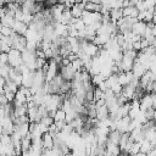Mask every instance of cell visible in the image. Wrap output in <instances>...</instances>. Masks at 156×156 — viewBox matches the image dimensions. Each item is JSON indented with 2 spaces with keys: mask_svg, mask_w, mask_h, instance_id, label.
<instances>
[{
  "mask_svg": "<svg viewBox=\"0 0 156 156\" xmlns=\"http://www.w3.org/2000/svg\"><path fill=\"white\" fill-rule=\"evenodd\" d=\"M155 105H156V96L154 93L151 94H147L145 93L140 99H139V108L141 112L146 111L147 108H155Z\"/></svg>",
  "mask_w": 156,
  "mask_h": 156,
  "instance_id": "1",
  "label": "cell"
},
{
  "mask_svg": "<svg viewBox=\"0 0 156 156\" xmlns=\"http://www.w3.org/2000/svg\"><path fill=\"white\" fill-rule=\"evenodd\" d=\"M7 57H9V61H7V65L12 68H17L20 65H22V57H21V52L16 49H11L9 52H7Z\"/></svg>",
  "mask_w": 156,
  "mask_h": 156,
  "instance_id": "2",
  "label": "cell"
},
{
  "mask_svg": "<svg viewBox=\"0 0 156 156\" xmlns=\"http://www.w3.org/2000/svg\"><path fill=\"white\" fill-rule=\"evenodd\" d=\"M22 74V83L21 87L24 88H30L33 84V77H34V71H29L28 68H26L24 71L21 72Z\"/></svg>",
  "mask_w": 156,
  "mask_h": 156,
  "instance_id": "3",
  "label": "cell"
},
{
  "mask_svg": "<svg viewBox=\"0 0 156 156\" xmlns=\"http://www.w3.org/2000/svg\"><path fill=\"white\" fill-rule=\"evenodd\" d=\"M58 71H60V76L63 78V80L71 82L73 79V77H74V71L72 69L71 65H68V66H61V68Z\"/></svg>",
  "mask_w": 156,
  "mask_h": 156,
  "instance_id": "4",
  "label": "cell"
},
{
  "mask_svg": "<svg viewBox=\"0 0 156 156\" xmlns=\"http://www.w3.org/2000/svg\"><path fill=\"white\" fill-rule=\"evenodd\" d=\"M41 147L44 150H50L54 147V136L49 133H45L41 135Z\"/></svg>",
  "mask_w": 156,
  "mask_h": 156,
  "instance_id": "5",
  "label": "cell"
},
{
  "mask_svg": "<svg viewBox=\"0 0 156 156\" xmlns=\"http://www.w3.org/2000/svg\"><path fill=\"white\" fill-rule=\"evenodd\" d=\"M145 29H146V23H145V22H143V21H136L135 23H133V24H132V29H130V30H132L134 34L143 37V34H144Z\"/></svg>",
  "mask_w": 156,
  "mask_h": 156,
  "instance_id": "6",
  "label": "cell"
},
{
  "mask_svg": "<svg viewBox=\"0 0 156 156\" xmlns=\"http://www.w3.org/2000/svg\"><path fill=\"white\" fill-rule=\"evenodd\" d=\"M13 132H16L21 138L26 136L29 133V122L27 123H21V124H15Z\"/></svg>",
  "mask_w": 156,
  "mask_h": 156,
  "instance_id": "7",
  "label": "cell"
},
{
  "mask_svg": "<svg viewBox=\"0 0 156 156\" xmlns=\"http://www.w3.org/2000/svg\"><path fill=\"white\" fill-rule=\"evenodd\" d=\"M27 28H28V27H27L23 22H21V21H16V20H15V22H13L12 27H11L12 32L17 33L18 35H24V33H26Z\"/></svg>",
  "mask_w": 156,
  "mask_h": 156,
  "instance_id": "8",
  "label": "cell"
},
{
  "mask_svg": "<svg viewBox=\"0 0 156 156\" xmlns=\"http://www.w3.org/2000/svg\"><path fill=\"white\" fill-rule=\"evenodd\" d=\"M145 72H146V69L144 68V66L140 65L139 62L134 61V65H133V67H132V73H133L134 78H138V79H139Z\"/></svg>",
  "mask_w": 156,
  "mask_h": 156,
  "instance_id": "9",
  "label": "cell"
},
{
  "mask_svg": "<svg viewBox=\"0 0 156 156\" xmlns=\"http://www.w3.org/2000/svg\"><path fill=\"white\" fill-rule=\"evenodd\" d=\"M134 93H135V88H133L130 84H127V85L122 87V91H121V94H122L127 100H133V98H134Z\"/></svg>",
  "mask_w": 156,
  "mask_h": 156,
  "instance_id": "10",
  "label": "cell"
},
{
  "mask_svg": "<svg viewBox=\"0 0 156 156\" xmlns=\"http://www.w3.org/2000/svg\"><path fill=\"white\" fill-rule=\"evenodd\" d=\"M144 132V139L150 141V144L152 146H155V141H156V133H155V128H149Z\"/></svg>",
  "mask_w": 156,
  "mask_h": 156,
  "instance_id": "11",
  "label": "cell"
},
{
  "mask_svg": "<svg viewBox=\"0 0 156 156\" xmlns=\"http://www.w3.org/2000/svg\"><path fill=\"white\" fill-rule=\"evenodd\" d=\"M107 117H108V110H107L106 105H104L101 107H96V119L98 121H102Z\"/></svg>",
  "mask_w": 156,
  "mask_h": 156,
  "instance_id": "12",
  "label": "cell"
},
{
  "mask_svg": "<svg viewBox=\"0 0 156 156\" xmlns=\"http://www.w3.org/2000/svg\"><path fill=\"white\" fill-rule=\"evenodd\" d=\"M119 136H121V133L118 130H110L108 134H107V141L108 143H112L115 145H118Z\"/></svg>",
  "mask_w": 156,
  "mask_h": 156,
  "instance_id": "13",
  "label": "cell"
},
{
  "mask_svg": "<svg viewBox=\"0 0 156 156\" xmlns=\"http://www.w3.org/2000/svg\"><path fill=\"white\" fill-rule=\"evenodd\" d=\"M108 16H110V21L116 23V21L122 17V9H111L108 11Z\"/></svg>",
  "mask_w": 156,
  "mask_h": 156,
  "instance_id": "14",
  "label": "cell"
},
{
  "mask_svg": "<svg viewBox=\"0 0 156 156\" xmlns=\"http://www.w3.org/2000/svg\"><path fill=\"white\" fill-rule=\"evenodd\" d=\"M18 85H16L12 80H10L9 78L7 79H5V85H4V91H11V93H13V94H16V91L18 90Z\"/></svg>",
  "mask_w": 156,
  "mask_h": 156,
  "instance_id": "15",
  "label": "cell"
},
{
  "mask_svg": "<svg viewBox=\"0 0 156 156\" xmlns=\"http://www.w3.org/2000/svg\"><path fill=\"white\" fill-rule=\"evenodd\" d=\"M13 22H15V18H13V17H11V16H9V15H5L4 17H1V18H0V24L6 26V27H10V28L12 27Z\"/></svg>",
  "mask_w": 156,
  "mask_h": 156,
  "instance_id": "16",
  "label": "cell"
},
{
  "mask_svg": "<svg viewBox=\"0 0 156 156\" xmlns=\"http://www.w3.org/2000/svg\"><path fill=\"white\" fill-rule=\"evenodd\" d=\"M152 147H155V146H152V145L150 144V141H147V140H145V139L140 143V152H143V154H147Z\"/></svg>",
  "mask_w": 156,
  "mask_h": 156,
  "instance_id": "17",
  "label": "cell"
},
{
  "mask_svg": "<svg viewBox=\"0 0 156 156\" xmlns=\"http://www.w3.org/2000/svg\"><path fill=\"white\" fill-rule=\"evenodd\" d=\"M65 117H66V113L62 108H57L54 113V122H57V121H65Z\"/></svg>",
  "mask_w": 156,
  "mask_h": 156,
  "instance_id": "18",
  "label": "cell"
},
{
  "mask_svg": "<svg viewBox=\"0 0 156 156\" xmlns=\"http://www.w3.org/2000/svg\"><path fill=\"white\" fill-rule=\"evenodd\" d=\"M71 67H72V69L74 72H80L83 69V63H82V61L79 58H76V60H73L71 62Z\"/></svg>",
  "mask_w": 156,
  "mask_h": 156,
  "instance_id": "19",
  "label": "cell"
},
{
  "mask_svg": "<svg viewBox=\"0 0 156 156\" xmlns=\"http://www.w3.org/2000/svg\"><path fill=\"white\" fill-rule=\"evenodd\" d=\"M117 83L121 85V87H124L128 84V79H127V76L124 72H119L117 74Z\"/></svg>",
  "mask_w": 156,
  "mask_h": 156,
  "instance_id": "20",
  "label": "cell"
},
{
  "mask_svg": "<svg viewBox=\"0 0 156 156\" xmlns=\"http://www.w3.org/2000/svg\"><path fill=\"white\" fill-rule=\"evenodd\" d=\"M38 123H40L41 126H44V127L49 128V127L54 123V118H52V117H49V116H45V117L40 118V121H39Z\"/></svg>",
  "mask_w": 156,
  "mask_h": 156,
  "instance_id": "21",
  "label": "cell"
},
{
  "mask_svg": "<svg viewBox=\"0 0 156 156\" xmlns=\"http://www.w3.org/2000/svg\"><path fill=\"white\" fill-rule=\"evenodd\" d=\"M105 83H106V85H107L108 89H110L112 85L117 84V74H111L110 77H107V78L105 79Z\"/></svg>",
  "mask_w": 156,
  "mask_h": 156,
  "instance_id": "22",
  "label": "cell"
},
{
  "mask_svg": "<svg viewBox=\"0 0 156 156\" xmlns=\"http://www.w3.org/2000/svg\"><path fill=\"white\" fill-rule=\"evenodd\" d=\"M139 151H140V143L134 141L133 145H132V147H130V150H129V152H128V156H133V155H135Z\"/></svg>",
  "mask_w": 156,
  "mask_h": 156,
  "instance_id": "23",
  "label": "cell"
},
{
  "mask_svg": "<svg viewBox=\"0 0 156 156\" xmlns=\"http://www.w3.org/2000/svg\"><path fill=\"white\" fill-rule=\"evenodd\" d=\"M11 33H12V29H11L10 27H6V26L0 24V34H1L2 37H10Z\"/></svg>",
  "mask_w": 156,
  "mask_h": 156,
  "instance_id": "24",
  "label": "cell"
},
{
  "mask_svg": "<svg viewBox=\"0 0 156 156\" xmlns=\"http://www.w3.org/2000/svg\"><path fill=\"white\" fill-rule=\"evenodd\" d=\"M0 143H1V145H10V144H12L11 143V135L1 134L0 135Z\"/></svg>",
  "mask_w": 156,
  "mask_h": 156,
  "instance_id": "25",
  "label": "cell"
},
{
  "mask_svg": "<svg viewBox=\"0 0 156 156\" xmlns=\"http://www.w3.org/2000/svg\"><path fill=\"white\" fill-rule=\"evenodd\" d=\"M99 99H104V91H101L99 88H95L94 89V102L98 101Z\"/></svg>",
  "mask_w": 156,
  "mask_h": 156,
  "instance_id": "26",
  "label": "cell"
},
{
  "mask_svg": "<svg viewBox=\"0 0 156 156\" xmlns=\"http://www.w3.org/2000/svg\"><path fill=\"white\" fill-rule=\"evenodd\" d=\"M73 27H74V29H77V30H83V29L85 28V24H84V22H83L80 18H78L77 22L73 24Z\"/></svg>",
  "mask_w": 156,
  "mask_h": 156,
  "instance_id": "27",
  "label": "cell"
},
{
  "mask_svg": "<svg viewBox=\"0 0 156 156\" xmlns=\"http://www.w3.org/2000/svg\"><path fill=\"white\" fill-rule=\"evenodd\" d=\"M7 61H9L7 54L6 52H0V67L7 65Z\"/></svg>",
  "mask_w": 156,
  "mask_h": 156,
  "instance_id": "28",
  "label": "cell"
},
{
  "mask_svg": "<svg viewBox=\"0 0 156 156\" xmlns=\"http://www.w3.org/2000/svg\"><path fill=\"white\" fill-rule=\"evenodd\" d=\"M134 7H135L138 11H144V10H146V6H145V4H144L143 0H138Z\"/></svg>",
  "mask_w": 156,
  "mask_h": 156,
  "instance_id": "29",
  "label": "cell"
},
{
  "mask_svg": "<svg viewBox=\"0 0 156 156\" xmlns=\"http://www.w3.org/2000/svg\"><path fill=\"white\" fill-rule=\"evenodd\" d=\"M4 96L6 99L7 102H13V99H15V94L11 93V91H5L4 93Z\"/></svg>",
  "mask_w": 156,
  "mask_h": 156,
  "instance_id": "30",
  "label": "cell"
},
{
  "mask_svg": "<svg viewBox=\"0 0 156 156\" xmlns=\"http://www.w3.org/2000/svg\"><path fill=\"white\" fill-rule=\"evenodd\" d=\"M139 41H140V48H141V50H144L145 48H147V46L150 45V44H149V41H147L146 39H144V38H141Z\"/></svg>",
  "mask_w": 156,
  "mask_h": 156,
  "instance_id": "31",
  "label": "cell"
},
{
  "mask_svg": "<svg viewBox=\"0 0 156 156\" xmlns=\"http://www.w3.org/2000/svg\"><path fill=\"white\" fill-rule=\"evenodd\" d=\"M133 156H146V154H143V152H140V151H139V152H136V154H135V155H133Z\"/></svg>",
  "mask_w": 156,
  "mask_h": 156,
  "instance_id": "32",
  "label": "cell"
}]
</instances>
